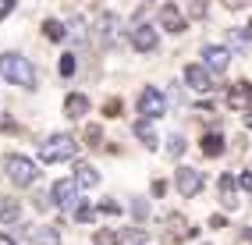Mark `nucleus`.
Instances as JSON below:
<instances>
[{
  "label": "nucleus",
  "mask_w": 252,
  "mask_h": 245,
  "mask_svg": "<svg viewBox=\"0 0 252 245\" xmlns=\"http://www.w3.org/2000/svg\"><path fill=\"white\" fill-rule=\"evenodd\" d=\"M4 171H7V178L14 185H22V188H29L32 182H36V163H32L29 156H22V153H14V156H7L4 160Z\"/></svg>",
  "instance_id": "nucleus-3"
},
{
  "label": "nucleus",
  "mask_w": 252,
  "mask_h": 245,
  "mask_svg": "<svg viewBox=\"0 0 252 245\" xmlns=\"http://www.w3.org/2000/svg\"><path fill=\"white\" fill-rule=\"evenodd\" d=\"M117 238H121V245H146V235L139 231V227H125Z\"/></svg>",
  "instance_id": "nucleus-21"
},
{
  "label": "nucleus",
  "mask_w": 252,
  "mask_h": 245,
  "mask_svg": "<svg viewBox=\"0 0 252 245\" xmlns=\"http://www.w3.org/2000/svg\"><path fill=\"white\" fill-rule=\"evenodd\" d=\"M43 36H46L50 43H61V39H64V25L54 22V18H46V22H43Z\"/></svg>",
  "instance_id": "nucleus-19"
},
{
  "label": "nucleus",
  "mask_w": 252,
  "mask_h": 245,
  "mask_svg": "<svg viewBox=\"0 0 252 245\" xmlns=\"http://www.w3.org/2000/svg\"><path fill=\"white\" fill-rule=\"evenodd\" d=\"M11 11H14V0H0V22H4Z\"/></svg>",
  "instance_id": "nucleus-30"
},
{
  "label": "nucleus",
  "mask_w": 252,
  "mask_h": 245,
  "mask_svg": "<svg viewBox=\"0 0 252 245\" xmlns=\"http://www.w3.org/2000/svg\"><path fill=\"white\" fill-rule=\"evenodd\" d=\"M96 210H103V214H110V217H114V214H121V206H117L114 199H103V203H99Z\"/></svg>",
  "instance_id": "nucleus-27"
},
{
  "label": "nucleus",
  "mask_w": 252,
  "mask_h": 245,
  "mask_svg": "<svg viewBox=\"0 0 252 245\" xmlns=\"http://www.w3.org/2000/svg\"><path fill=\"white\" fill-rule=\"evenodd\" d=\"M227 39H231V50H245V39H249V32H238V29H231V32H227Z\"/></svg>",
  "instance_id": "nucleus-23"
},
{
  "label": "nucleus",
  "mask_w": 252,
  "mask_h": 245,
  "mask_svg": "<svg viewBox=\"0 0 252 245\" xmlns=\"http://www.w3.org/2000/svg\"><path fill=\"white\" fill-rule=\"evenodd\" d=\"M78 153V142L71 139V135H50V139H43V146H39V160L43 163H64V160H71Z\"/></svg>",
  "instance_id": "nucleus-2"
},
{
  "label": "nucleus",
  "mask_w": 252,
  "mask_h": 245,
  "mask_svg": "<svg viewBox=\"0 0 252 245\" xmlns=\"http://www.w3.org/2000/svg\"><path fill=\"white\" fill-rule=\"evenodd\" d=\"M220 4H224L227 11H242V7L249 4V0H220Z\"/></svg>",
  "instance_id": "nucleus-31"
},
{
  "label": "nucleus",
  "mask_w": 252,
  "mask_h": 245,
  "mask_svg": "<svg viewBox=\"0 0 252 245\" xmlns=\"http://www.w3.org/2000/svg\"><path fill=\"white\" fill-rule=\"evenodd\" d=\"M78 182L75 178H61V182H54V192H50V199H54L61 210H71L75 203H78Z\"/></svg>",
  "instance_id": "nucleus-5"
},
{
  "label": "nucleus",
  "mask_w": 252,
  "mask_h": 245,
  "mask_svg": "<svg viewBox=\"0 0 252 245\" xmlns=\"http://www.w3.org/2000/svg\"><path fill=\"white\" fill-rule=\"evenodd\" d=\"M75 68H78V61H75V54H64V57H61V75L68 78V75H75Z\"/></svg>",
  "instance_id": "nucleus-24"
},
{
  "label": "nucleus",
  "mask_w": 252,
  "mask_h": 245,
  "mask_svg": "<svg viewBox=\"0 0 252 245\" xmlns=\"http://www.w3.org/2000/svg\"><path fill=\"white\" fill-rule=\"evenodd\" d=\"M185 82H189L195 92H210L213 89V71L206 64H185Z\"/></svg>",
  "instance_id": "nucleus-8"
},
{
  "label": "nucleus",
  "mask_w": 252,
  "mask_h": 245,
  "mask_svg": "<svg viewBox=\"0 0 252 245\" xmlns=\"http://www.w3.org/2000/svg\"><path fill=\"white\" fill-rule=\"evenodd\" d=\"M139 114L142 118H163L167 114V96L160 89H153V86H146L139 92Z\"/></svg>",
  "instance_id": "nucleus-4"
},
{
  "label": "nucleus",
  "mask_w": 252,
  "mask_h": 245,
  "mask_svg": "<svg viewBox=\"0 0 252 245\" xmlns=\"http://www.w3.org/2000/svg\"><path fill=\"white\" fill-rule=\"evenodd\" d=\"M135 135L142 139L146 150H157V146H160V139L153 135V128H149V118H139V121H135Z\"/></svg>",
  "instance_id": "nucleus-18"
},
{
  "label": "nucleus",
  "mask_w": 252,
  "mask_h": 245,
  "mask_svg": "<svg viewBox=\"0 0 252 245\" xmlns=\"http://www.w3.org/2000/svg\"><path fill=\"white\" fill-rule=\"evenodd\" d=\"M199 146H203L206 156H224V135L220 132H206L203 139H199Z\"/></svg>",
  "instance_id": "nucleus-16"
},
{
  "label": "nucleus",
  "mask_w": 252,
  "mask_h": 245,
  "mask_svg": "<svg viewBox=\"0 0 252 245\" xmlns=\"http://www.w3.org/2000/svg\"><path fill=\"white\" fill-rule=\"evenodd\" d=\"M227 61H231V50H227V46H213V43L203 46V64H206L210 71H217V75L227 71Z\"/></svg>",
  "instance_id": "nucleus-9"
},
{
  "label": "nucleus",
  "mask_w": 252,
  "mask_h": 245,
  "mask_svg": "<svg viewBox=\"0 0 252 245\" xmlns=\"http://www.w3.org/2000/svg\"><path fill=\"white\" fill-rule=\"evenodd\" d=\"M234 185H238V178H231V174H220V178H217V192H220V203H224V210H234V206H238Z\"/></svg>",
  "instance_id": "nucleus-12"
},
{
  "label": "nucleus",
  "mask_w": 252,
  "mask_h": 245,
  "mask_svg": "<svg viewBox=\"0 0 252 245\" xmlns=\"http://www.w3.org/2000/svg\"><path fill=\"white\" fill-rule=\"evenodd\" d=\"M0 75H4L11 86H22V89H36V71H32V64L22 57V54H4L0 57Z\"/></svg>",
  "instance_id": "nucleus-1"
},
{
  "label": "nucleus",
  "mask_w": 252,
  "mask_h": 245,
  "mask_svg": "<svg viewBox=\"0 0 252 245\" xmlns=\"http://www.w3.org/2000/svg\"><path fill=\"white\" fill-rule=\"evenodd\" d=\"M167 192V182H163V178H157V182H153V195H163Z\"/></svg>",
  "instance_id": "nucleus-33"
},
{
  "label": "nucleus",
  "mask_w": 252,
  "mask_h": 245,
  "mask_svg": "<svg viewBox=\"0 0 252 245\" xmlns=\"http://www.w3.org/2000/svg\"><path fill=\"white\" fill-rule=\"evenodd\" d=\"M245 124H249V128H252V110H249V114H245Z\"/></svg>",
  "instance_id": "nucleus-35"
},
{
  "label": "nucleus",
  "mask_w": 252,
  "mask_h": 245,
  "mask_svg": "<svg viewBox=\"0 0 252 245\" xmlns=\"http://www.w3.org/2000/svg\"><path fill=\"white\" fill-rule=\"evenodd\" d=\"M160 25H163L167 32H181V29H185L181 7H178V4H163V7H160Z\"/></svg>",
  "instance_id": "nucleus-11"
},
{
  "label": "nucleus",
  "mask_w": 252,
  "mask_h": 245,
  "mask_svg": "<svg viewBox=\"0 0 252 245\" xmlns=\"http://www.w3.org/2000/svg\"><path fill=\"white\" fill-rule=\"evenodd\" d=\"M29 238H32V245H61V235H57V227H46V224H36V227H29Z\"/></svg>",
  "instance_id": "nucleus-13"
},
{
  "label": "nucleus",
  "mask_w": 252,
  "mask_h": 245,
  "mask_svg": "<svg viewBox=\"0 0 252 245\" xmlns=\"http://www.w3.org/2000/svg\"><path fill=\"white\" fill-rule=\"evenodd\" d=\"M71 217H75V220H78V224H89V220H93V217H96V210H93V206H89V203H82V199H78V203H75V206H71Z\"/></svg>",
  "instance_id": "nucleus-20"
},
{
  "label": "nucleus",
  "mask_w": 252,
  "mask_h": 245,
  "mask_svg": "<svg viewBox=\"0 0 252 245\" xmlns=\"http://www.w3.org/2000/svg\"><path fill=\"white\" fill-rule=\"evenodd\" d=\"M0 245H18V242H14L11 235H0Z\"/></svg>",
  "instance_id": "nucleus-34"
},
{
  "label": "nucleus",
  "mask_w": 252,
  "mask_h": 245,
  "mask_svg": "<svg viewBox=\"0 0 252 245\" xmlns=\"http://www.w3.org/2000/svg\"><path fill=\"white\" fill-rule=\"evenodd\" d=\"M192 18H206V0H195L192 4Z\"/></svg>",
  "instance_id": "nucleus-29"
},
{
  "label": "nucleus",
  "mask_w": 252,
  "mask_h": 245,
  "mask_svg": "<svg viewBox=\"0 0 252 245\" xmlns=\"http://www.w3.org/2000/svg\"><path fill=\"white\" fill-rule=\"evenodd\" d=\"M238 185H242V188H245V192H252V174H249V171H245V174H242V178H238Z\"/></svg>",
  "instance_id": "nucleus-32"
},
{
  "label": "nucleus",
  "mask_w": 252,
  "mask_h": 245,
  "mask_svg": "<svg viewBox=\"0 0 252 245\" xmlns=\"http://www.w3.org/2000/svg\"><path fill=\"white\" fill-rule=\"evenodd\" d=\"M93 242H96V245H121V238H117L114 231H107V227H103V231H96Z\"/></svg>",
  "instance_id": "nucleus-22"
},
{
  "label": "nucleus",
  "mask_w": 252,
  "mask_h": 245,
  "mask_svg": "<svg viewBox=\"0 0 252 245\" xmlns=\"http://www.w3.org/2000/svg\"><path fill=\"white\" fill-rule=\"evenodd\" d=\"M157 46V29H149V25H139L135 32H131V50H139V54H149Z\"/></svg>",
  "instance_id": "nucleus-10"
},
{
  "label": "nucleus",
  "mask_w": 252,
  "mask_h": 245,
  "mask_svg": "<svg viewBox=\"0 0 252 245\" xmlns=\"http://www.w3.org/2000/svg\"><path fill=\"white\" fill-rule=\"evenodd\" d=\"M64 114H68V118H86V114H89V100L82 92H71L68 100H64Z\"/></svg>",
  "instance_id": "nucleus-14"
},
{
  "label": "nucleus",
  "mask_w": 252,
  "mask_h": 245,
  "mask_svg": "<svg viewBox=\"0 0 252 245\" xmlns=\"http://www.w3.org/2000/svg\"><path fill=\"white\" fill-rule=\"evenodd\" d=\"M75 182L82 185V188H93L96 182H99V174H96V167H93V163H75Z\"/></svg>",
  "instance_id": "nucleus-17"
},
{
  "label": "nucleus",
  "mask_w": 252,
  "mask_h": 245,
  "mask_svg": "<svg viewBox=\"0 0 252 245\" xmlns=\"http://www.w3.org/2000/svg\"><path fill=\"white\" fill-rule=\"evenodd\" d=\"M245 32H249V39H252V22H249V29H245Z\"/></svg>",
  "instance_id": "nucleus-36"
},
{
  "label": "nucleus",
  "mask_w": 252,
  "mask_h": 245,
  "mask_svg": "<svg viewBox=\"0 0 252 245\" xmlns=\"http://www.w3.org/2000/svg\"><path fill=\"white\" fill-rule=\"evenodd\" d=\"M131 214H135V220H146V214H149V210H146V199H135V203H131Z\"/></svg>",
  "instance_id": "nucleus-26"
},
{
  "label": "nucleus",
  "mask_w": 252,
  "mask_h": 245,
  "mask_svg": "<svg viewBox=\"0 0 252 245\" xmlns=\"http://www.w3.org/2000/svg\"><path fill=\"white\" fill-rule=\"evenodd\" d=\"M18 217H22V206H18V199L4 195V199H0V224H18Z\"/></svg>",
  "instance_id": "nucleus-15"
},
{
  "label": "nucleus",
  "mask_w": 252,
  "mask_h": 245,
  "mask_svg": "<svg viewBox=\"0 0 252 245\" xmlns=\"http://www.w3.org/2000/svg\"><path fill=\"white\" fill-rule=\"evenodd\" d=\"M167 150H171L167 156H181V150H185V139H181V135H171V142H167Z\"/></svg>",
  "instance_id": "nucleus-25"
},
{
  "label": "nucleus",
  "mask_w": 252,
  "mask_h": 245,
  "mask_svg": "<svg viewBox=\"0 0 252 245\" xmlns=\"http://www.w3.org/2000/svg\"><path fill=\"white\" fill-rule=\"evenodd\" d=\"M99 139H103V132H99V128L93 124L89 132H86V142H89V146H99Z\"/></svg>",
  "instance_id": "nucleus-28"
},
{
  "label": "nucleus",
  "mask_w": 252,
  "mask_h": 245,
  "mask_svg": "<svg viewBox=\"0 0 252 245\" xmlns=\"http://www.w3.org/2000/svg\"><path fill=\"white\" fill-rule=\"evenodd\" d=\"M174 182H178V192L185 195V199H192V195L203 192V174H199L195 167H185V163L178 167V178H174Z\"/></svg>",
  "instance_id": "nucleus-6"
},
{
  "label": "nucleus",
  "mask_w": 252,
  "mask_h": 245,
  "mask_svg": "<svg viewBox=\"0 0 252 245\" xmlns=\"http://www.w3.org/2000/svg\"><path fill=\"white\" fill-rule=\"evenodd\" d=\"M227 107L238 110V114L252 110V82H234V86L227 89Z\"/></svg>",
  "instance_id": "nucleus-7"
}]
</instances>
